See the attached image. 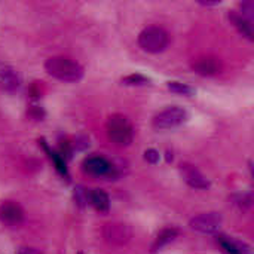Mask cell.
<instances>
[{
	"label": "cell",
	"mask_w": 254,
	"mask_h": 254,
	"mask_svg": "<svg viewBox=\"0 0 254 254\" xmlns=\"http://www.w3.org/2000/svg\"><path fill=\"white\" fill-rule=\"evenodd\" d=\"M82 167H83V171L91 176H97V177H115L116 176L115 167L106 158H101V156L86 158Z\"/></svg>",
	"instance_id": "cell-6"
},
{
	"label": "cell",
	"mask_w": 254,
	"mask_h": 254,
	"mask_svg": "<svg viewBox=\"0 0 254 254\" xmlns=\"http://www.w3.org/2000/svg\"><path fill=\"white\" fill-rule=\"evenodd\" d=\"M46 71L61 82H77L83 77V67L67 57H51L45 63Z\"/></svg>",
	"instance_id": "cell-1"
},
{
	"label": "cell",
	"mask_w": 254,
	"mask_h": 254,
	"mask_svg": "<svg viewBox=\"0 0 254 254\" xmlns=\"http://www.w3.org/2000/svg\"><path fill=\"white\" fill-rule=\"evenodd\" d=\"M89 204H92V207L100 213H107L110 210L109 195L101 189H94L89 192Z\"/></svg>",
	"instance_id": "cell-14"
},
{
	"label": "cell",
	"mask_w": 254,
	"mask_h": 254,
	"mask_svg": "<svg viewBox=\"0 0 254 254\" xmlns=\"http://www.w3.org/2000/svg\"><path fill=\"white\" fill-rule=\"evenodd\" d=\"M240 7H241V16L243 18H246L249 22H253L254 19V3L252 0H246V1H243L241 4H240Z\"/></svg>",
	"instance_id": "cell-21"
},
{
	"label": "cell",
	"mask_w": 254,
	"mask_h": 254,
	"mask_svg": "<svg viewBox=\"0 0 254 254\" xmlns=\"http://www.w3.org/2000/svg\"><path fill=\"white\" fill-rule=\"evenodd\" d=\"M170 43L168 33L158 25H149L138 34V45L149 54H159L167 49Z\"/></svg>",
	"instance_id": "cell-3"
},
{
	"label": "cell",
	"mask_w": 254,
	"mask_h": 254,
	"mask_svg": "<svg viewBox=\"0 0 254 254\" xmlns=\"http://www.w3.org/2000/svg\"><path fill=\"white\" fill-rule=\"evenodd\" d=\"M144 159L149 162V164H158L159 162V153L155 150V149H147L144 152Z\"/></svg>",
	"instance_id": "cell-22"
},
{
	"label": "cell",
	"mask_w": 254,
	"mask_h": 254,
	"mask_svg": "<svg viewBox=\"0 0 254 254\" xmlns=\"http://www.w3.org/2000/svg\"><path fill=\"white\" fill-rule=\"evenodd\" d=\"M231 201H232L234 205H237V207L246 210V208L252 207V204H253V196H252V193H235V195L231 196Z\"/></svg>",
	"instance_id": "cell-17"
},
{
	"label": "cell",
	"mask_w": 254,
	"mask_h": 254,
	"mask_svg": "<svg viewBox=\"0 0 254 254\" xmlns=\"http://www.w3.org/2000/svg\"><path fill=\"white\" fill-rule=\"evenodd\" d=\"M24 220V210L18 202L4 201L0 204V222L7 226H18Z\"/></svg>",
	"instance_id": "cell-8"
},
{
	"label": "cell",
	"mask_w": 254,
	"mask_h": 254,
	"mask_svg": "<svg viewBox=\"0 0 254 254\" xmlns=\"http://www.w3.org/2000/svg\"><path fill=\"white\" fill-rule=\"evenodd\" d=\"M229 19L235 25V28L240 31V34H243L249 40H253V24L252 22H249L246 18H243L237 10H232L229 13Z\"/></svg>",
	"instance_id": "cell-15"
},
{
	"label": "cell",
	"mask_w": 254,
	"mask_h": 254,
	"mask_svg": "<svg viewBox=\"0 0 254 254\" xmlns=\"http://www.w3.org/2000/svg\"><path fill=\"white\" fill-rule=\"evenodd\" d=\"M177 235H179V229L177 228H165V229H162L158 234V237L155 238L150 252L153 254L161 252L165 246H168L170 243H173L177 238Z\"/></svg>",
	"instance_id": "cell-13"
},
{
	"label": "cell",
	"mask_w": 254,
	"mask_h": 254,
	"mask_svg": "<svg viewBox=\"0 0 254 254\" xmlns=\"http://www.w3.org/2000/svg\"><path fill=\"white\" fill-rule=\"evenodd\" d=\"M168 89L174 94H180V95H192L195 92L193 88H190L186 83H180V82H168Z\"/></svg>",
	"instance_id": "cell-19"
},
{
	"label": "cell",
	"mask_w": 254,
	"mask_h": 254,
	"mask_svg": "<svg viewBox=\"0 0 254 254\" xmlns=\"http://www.w3.org/2000/svg\"><path fill=\"white\" fill-rule=\"evenodd\" d=\"M122 83L128 86H143V85H149L150 79L143 74H129L122 79Z\"/></svg>",
	"instance_id": "cell-18"
},
{
	"label": "cell",
	"mask_w": 254,
	"mask_h": 254,
	"mask_svg": "<svg viewBox=\"0 0 254 254\" xmlns=\"http://www.w3.org/2000/svg\"><path fill=\"white\" fill-rule=\"evenodd\" d=\"M73 195H74L76 204H77L80 208H83L86 204H89V192H88L83 186H76Z\"/></svg>",
	"instance_id": "cell-20"
},
{
	"label": "cell",
	"mask_w": 254,
	"mask_h": 254,
	"mask_svg": "<svg viewBox=\"0 0 254 254\" xmlns=\"http://www.w3.org/2000/svg\"><path fill=\"white\" fill-rule=\"evenodd\" d=\"M179 170H180V174H182L183 180H185L190 188H193V189H201V190L210 188V182L205 179V176H204L195 165L185 162V164H180V168H179Z\"/></svg>",
	"instance_id": "cell-7"
},
{
	"label": "cell",
	"mask_w": 254,
	"mask_h": 254,
	"mask_svg": "<svg viewBox=\"0 0 254 254\" xmlns=\"http://www.w3.org/2000/svg\"><path fill=\"white\" fill-rule=\"evenodd\" d=\"M190 67L195 73L201 74V76H214L217 73H220L222 70V64L216 57L211 55H201L192 60Z\"/></svg>",
	"instance_id": "cell-9"
},
{
	"label": "cell",
	"mask_w": 254,
	"mask_h": 254,
	"mask_svg": "<svg viewBox=\"0 0 254 254\" xmlns=\"http://www.w3.org/2000/svg\"><path fill=\"white\" fill-rule=\"evenodd\" d=\"M201 4L204 6H216V4H220V1H199Z\"/></svg>",
	"instance_id": "cell-24"
},
{
	"label": "cell",
	"mask_w": 254,
	"mask_h": 254,
	"mask_svg": "<svg viewBox=\"0 0 254 254\" xmlns=\"http://www.w3.org/2000/svg\"><path fill=\"white\" fill-rule=\"evenodd\" d=\"M186 119H188V112L182 107L174 106L159 112L153 118V127L156 129H171L185 124Z\"/></svg>",
	"instance_id": "cell-4"
},
{
	"label": "cell",
	"mask_w": 254,
	"mask_h": 254,
	"mask_svg": "<svg viewBox=\"0 0 254 254\" xmlns=\"http://www.w3.org/2000/svg\"><path fill=\"white\" fill-rule=\"evenodd\" d=\"M222 226V216L219 213H202L190 220V228L199 234H216Z\"/></svg>",
	"instance_id": "cell-5"
},
{
	"label": "cell",
	"mask_w": 254,
	"mask_h": 254,
	"mask_svg": "<svg viewBox=\"0 0 254 254\" xmlns=\"http://www.w3.org/2000/svg\"><path fill=\"white\" fill-rule=\"evenodd\" d=\"M18 254H42L39 253L37 250H34V249H21L19 252H18Z\"/></svg>",
	"instance_id": "cell-23"
},
{
	"label": "cell",
	"mask_w": 254,
	"mask_h": 254,
	"mask_svg": "<svg viewBox=\"0 0 254 254\" xmlns=\"http://www.w3.org/2000/svg\"><path fill=\"white\" fill-rule=\"evenodd\" d=\"M103 234L104 238L112 244H125L131 238V229L127 225H121V223L106 225Z\"/></svg>",
	"instance_id": "cell-10"
},
{
	"label": "cell",
	"mask_w": 254,
	"mask_h": 254,
	"mask_svg": "<svg viewBox=\"0 0 254 254\" xmlns=\"http://www.w3.org/2000/svg\"><path fill=\"white\" fill-rule=\"evenodd\" d=\"M106 131L109 138L116 146H129L134 138V128L129 119L121 113H115L109 116L106 122Z\"/></svg>",
	"instance_id": "cell-2"
},
{
	"label": "cell",
	"mask_w": 254,
	"mask_h": 254,
	"mask_svg": "<svg viewBox=\"0 0 254 254\" xmlns=\"http://www.w3.org/2000/svg\"><path fill=\"white\" fill-rule=\"evenodd\" d=\"M0 83L6 91H15L18 89L21 80L15 68H12L7 64L0 63Z\"/></svg>",
	"instance_id": "cell-12"
},
{
	"label": "cell",
	"mask_w": 254,
	"mask_h": 254,
	"mask_svg": "<svg viewBox=\"0 0 254 254\" xmlns=\"http://www.w3.org/2000/svg\"><path fill=\"white\" fill-rule=\"evenodd\" d=\"M79 254H80V253H79Z\"/></svg>",
	"instance_id": "cell-25"
},
{
	"label": "cell",
	"mask_w": 254,
	"mask_h": 254,
	"mask_svg": "<svg viewBox=\"0 0 254 254\" xmlns=\"http://www.w3.org/2000/svg\"><path fill=\"white\" fill-rule=\"evenodd\" d=\"M40 144L43 146V149H45V150H46V153L49 155L51 161L54 162V165H55V168H57V171H58L63 177L68 179V171H67V167H65V161H64V158H63L60 153L54 152V150L46 144V141H45V140H40Z\"/></svg>",
	"instance_id": "cell-16"
},
{
	"label": "cell",
	"mask_w": 254,
	"mask_h": 254,
	"mask_svg": "<svg viewBox=\"0 0 254 254\" xmlns=\"http://www.w3.org/2000/svg\"><path fill=\"white\" fill-rule=\"evenodd\" d=\"M217 244L226 254H252V247L249 244L226 235H219Z\"/></svg>",
	"instance_id": "cell-11"
}]
</instances>
